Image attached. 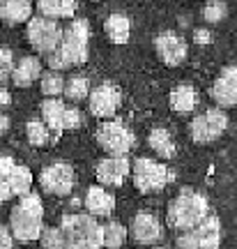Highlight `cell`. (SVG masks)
Instances as JSON below:
<instances>
[{"label": "cell", "instance_id": "obj_4", "mask_svg": "<svg viewBox=\"0 0 237 249\" xmlns=\"http://www.w3.org/2000/svg\"><path fill=\"white\" fill-rule=\"evenodd\" d=\"M28 42L35 49L37 53H46L53 55L62 44V37H65V30H60V26L53 21V18L46 17H33L28 21Z\"/></svg>", "mask_w": 237, "mask_h": 249}, {"label": "cell", "instance_id": "obj_34", "mask_svg": "<svg viewBox=\"0 0 237 249\" xmlns=\"http://www.w3.org/2000/svg\"><path fill=\"white\" fill-rule=\"evenodd\" d=\"M79 124H81V111L79 108H69V111H67V124H65V127H67V129H76Z\"/></svg>", "mask_w": 237, "mask_h": 249}, {"label": "cell", "instance_id": "obj_3", "mask_svg": "<svg viewBox=\"0 0 237 249\" xmlns=\"http://www.w3.org/2000/svg\"><path fill=\"white\" fill-rule=\"evenodd\" d=\"M60 229L67 235L65 249H102L104 224H97L92 214H65Z\"/></svg>", "mask_w": 237, "mask_h": 249}, {"label": "cell", "instance_id": "obj_23", "mask_svg": "<svg viewBox=\"0 0 237 249\" xmlns=\"http://www.w3.org/2000/svg\"><path fill=\"white\" fill-rule=\"evenodd\" d=\"M104 33L113 44H127L129 33H132V23L124 14H111L104 18Z\"/></svg>", "mask_w": 237, "mask_h": 249}, {"label": "cell", "instance_id": "obj_10", "mask_svg": "<svg viewBox=\"0 0 237 249\" xmlns=\"http://www.w3.org/2000/svg\"><path fill=\"white\" fill-rule=\"evenodd\" d=\"M9 229H12L17 240L33 242V240H42L44 224H42V217H37L35 213L26 210L23 205H17L9 213Z\"/></svg>", "mask_w": 237, "mask_h": 249}, {"label": "cell", "instance_id": "obj_38", "mask_svg": "<svg viewBox=\"0 0 237 249\" xmlns=\"http://www.w3.org/2000/svg\"><path fill=\"white\" fill-rule=\"evenodd\" d=\"M7 129H9V118L2 116V132H7Z\"/></svg>", "mask_w": 237, "mask_h": 249}, {"label": "cell", "instance_id": "obj_36", "mask_svg": "<svg viewBox=\"0 0 237 249\" xmlns=\"http://www.w3.org/2000/svg\"><path fill=\"white\" fill-rule=\"evenodd\" d=\"M193 39H196L198 44H210L212 35H210V30H203V28H198V30L193 33Z\"/></svg>", "mask_w": 237, "mask_h": 249}, {"label": "cell", "instance_id": "obj_28", "mask_svg": "<svg viewBox=\"0 0 237 249\" xmlns=\"http://www.w3.org/2000/svg\"><path fill=\"white\" fill-rule=\"evenodd\" d=\"M26 134H28V141H30V145L39 148V145H44V143L49 141V134H51V129L46 127L44 120H28Z\"/></svg>", "mask_w": 237, "mask_h": 249}, {"label": "cell", "instance_id": "obj_9", "mask_svg": "<svg viewBox=\"0 0 237 249\" xmlns=\"http://www.w3.org/2000/svg\"><path fill=\"white\" fill-rule=\"evenodd\" d=\"M74 182H76V176H74V169L65 161H55V164H49L42 169L39 173V185L46 194L53 196H67L74 189Z\"/></svg>", "mask_w": 237, "mask_h": 249}, {"label": "cell", "instance_id": "obj_29", "mask_svg": "<svg viewBox=\"0 0 237 249\" xmlns=\"http://www.w3.org/2000/svg\"><path fill=\"white\" fill-rule=\"evenodd\" d=\"M42 247L44 249H65L67 247V235L62 229H46L42 233Z\"/></svg>", "mask_w": 237, "mask_h": 249}, {"label": "cell", "instance_id": "obj_31", "mask_svg": "<svg viewBox=\"0 0 237 249\" xmlns=\"http://www.w3.org/2000/svg\"><path fill=\"white\" fill-rule=\"evenodd\" d=\"M14 70H17V65H14V58H12V51L7 46H2V51H0V81H2V86L7 81H12Z\"/></svg>", "mask_w": 237, "mask_h": 249}, {"label": "cell", "instance_id": "obj_13", "mask_svg": "<svg viewBox=\"0 0 237 249\" xmlns=\"http://www.w3.org/2000/svg\"><path fill=\"white\" fill-rule=\"evenodd\" d=\"M212 99L221 108L237 107V65H226L212 83Z\"/></svg>", "mask_w": 237, "mask_h": 249}, {"label": "cell", "instance_id": "obj_40", "mask_svg": "<svg viewBox=\"0 0 237 249\" xmlns=\"http://www.w3.org/2000/svg\"><path fill=\"white\" fill-rule=\"evenodd\" d=\"M157 249H164V247H157Z\"/></svg>", "mask_w": 237, "mask_h": 249}, {"label": "cell", "instance_id": "obj_37", "mask_svg": "<svg viewBox=\"0 0 237 249\" xmlns=\"http://www.w3.org/2000/svg\"><path fill=\"white\" fill-rule=\"evenodd\" d=\"M0 97H2V104L7 107V104H9V92H7L5 88H2V95H0Z\"/></svg>", "mask_w": 237, "mask_h": 249}, {"label": "cell", "instance_id": "obj_1", "mask_svg": "<svg viewBox=\"0 0 237 249\" xmlns=\"http://www.w3.org/2000/svg\"><path fill=\"white\" fill-rule=\"evenodd\" d=\"M210 205H207V198L196 192L191 187L182 189L180 194L170 201L168 205V213H166V222L173 231L186 233L196 229L198 224H203L207 217H210Z\"/></svg>", "mask_w": 237, "mask_h": 249}, {"label": "cell", "instance_id": "obj_33", "mask_svg": "<svg viewBox=\"0 0 237 249\" xmlns=\"http://www.w3.org/2000/svg\"><path fill=\"white\" fill-rule=\"evenodd\" d=\"M0 238H2V245H0V249H12V245H14V233H12V229L7 226H0Z\"/></svg>", "mask_w": 237, "mask_h": 249}, {"label": "cell", "instance_id": "obj_15", "mask_svg": "<svg viewBox=\"0 0 237 249\" xmlns=\"http://www.w3.org/2000/svg\"><path fill=\"white\" fill-rule=\"evenodd\" d=\"M33 187V173L28 166H14V171L9 173L7 178H2L0 185V201H9L12 196H26L30 194Z\"/></svg>", "mask_w": 237, "mask_h": 249}, {"label": "cell", "instance_id": "obj_20", "mask_svg": "<svg viewBox=\"0 0 237 249\" xmlns=\"http://www.w3.org/2000/svg\"><path fill=\"white\" fill-rule=\"evenodd\" d=\"M168 104L175 113H191L198 104V92L191 83H177L168 95Z\"/></svg>", "mask_w": 237, "mask_h": 249}, {"label": "cell", "instance_id": "obj_24", "mask_svg": "<svg viewBox=\"0 0 237 249\" xmlns=\"http://www.w3.org/2000/svg\"><path fill=\"white\" fill-rule=\"evenodd\" d=\"M148 145L157 152L159 157H166V160H173V157H175L177 148H175V141H173V136H170L168 129H161V127L152 129V132L148 134Z\"/></svg>", "mask_w": 237, "mask_h": 249}, {"label": "cell", "instance_id": "obj_14", "mask_svg": "<svg viewBox=\"0 0 237 249\" xmlns=\"http://www.w3.org/2000/svg\"><path fill=\"white\" fill-rule=\"evenodd\" d=\"M134 166H129V160L127 157H106L97 164V171L95 176L99 180V185H106V187H120L127 180L129 171Z\"/></svg>", "mask_w": 237, "mask_h": 249}, {"label": "cell", "instance_id": "obj_16", "mask_svg": "<svg viewBox=\"0 0 237 249\" xmlns=\"http://www.w3.org/2000/svg\"><path fill=\"white\" fill-rule=\"evenodd\" d=\"M132 235L141 245H154L164 235V226L152 213H138L132 222Z\"/></svg>", "mask_w": 237, "mask_h": 249}, {"label": "cell", "instance_id": "obj_41", "mask_svg": "<svg viewBox=\"0 0 237 249\" xmlns=\"http://www.w3.org/2000/svg\"><path fill=\"white\" fill-rule=\"evenodd\" d=\"M207 2H212V0H207Z\"/></svg>", "mask_w": 237, "mask_h": 249}, {"label": "cell", "instance_id": "obj_17", "mask_svg": "<svg viewBox=\"0 0 237 249\" xmlns=\"http://www.w3.org/2000/svg\"><path fill=\"white\" fill-rule=\"evenodd\" d=\"M83 203L88 208V214L92 217H111V213L115 210V196L106 192L102 185H95L88 189Z\"/></svg>", "mask_w": 237, "mask_h": 249}, {"label": "cell", "instance_id": "obj_8", "mask_svg": "<svg viewBox=\"0 0 237 249\" xmlns=\"http://www.w3.org/2000/svg\"><path fill=\"white\" fill-rule=\"evenodd\" d=\"M226 127H228V116L221 108H207L191 120L189 134L193 143H212L226 132Z\"/></svg>", "mask_w": 237, "mask_h": 249}, {"label": "cell", "instance_id": "obj_27", "mask_svg": "<svg viewBox=\"0 0 237 249\" xmlns=\"http://www.w3.org/2000/svg\"><path fill=\"white\" fill-rule=\"evenodd\" d=\"M127 240V229H124L120 222H111L104 224V247L106 249H120Z\"/></svg>", "mask_w": 237, "mask_h": 249}, {"label": "cell", "instance_id": "obj_42", "mask_svg": "<svg viewBox=\"0 0 237 249\" xmlns=\"http://www.w3.org/2000/svg\"><path fill=\"white\" fill-rule=\"evenodd\" d=\"M97 2H99V0H97Z\"/></svg>", "mask_w": 237, "mask_h": 249}, {"label": "cell", "instance_id": "obj_35", "mask_svg": "<svg viewBox=\"0 0 237 249\" xmlns=\"http://www.w3.org/2000/svg\"><path fill=\"white\" fill-rule=\"evenodd\" d=\"M14 166H17V164H14V160H12L9 155H5V157L0 160V176H2V178H7L9 173L14 171Z\"/></svg>", "mask_w": 237, "mask_h": 249}, {"label": "cell", "instance_id": "obj_6", "mask_svg": "<svg viewBox=\"0 0 237 249\" xmlns=\"http://www.w3.org/2000/svg\"><path fill=\"white\" fill-rule=\"evenodd\" d=\"M177 249H219L221 245V222L219 217L210 214L196 229L177 235Z\"/></svg>", "mask_w": 237, "mask_h": 249}, {"label": "cell", "instance_id": "obj_21", "mask_svg": "<svg viewBox=\"0 0 237 249\" xmlns=\"http://www.w3.org/2000/svg\"><path fill=\"white\" fill-rule=\"evenodd\" d=\"M76 0H37L39 17L46 18H71L76 14Z\"/></svg>", "mask_w": 237, "mask_h": 249}, {"label": "cell", "instance_id": "obj_22", "mask_svg": "<svg viewBox=\"0 0 237 249\" xmlns=\"http://www.w3.org/2000/svg\"><path fill=\"white\" fill-rule=\"evenodd\" d=\"M0 18L7 26H17L33 18V5L30 2H17V0H2L0 2Z\"/></svg>", "mask_w": 237, "mask_h": 249}, {"label": "cell", "instance_id": "obj_25", "mask_svg": "<svg viewBox=\"0 0 237 249\" xmlns=\"http://www.w3.org/2000/svg\"><path fill=\"white\" fill-rule=\"evenodd\" d=\"M65 97L79 104L83 99H90V81L88 76L83 74H76V76H69L67 79V86H65Z\"/></svg>", "mask_w": 237, "mask_h": 249}, {"label": "cell", "instance_id": "obj_2", "mask_svg": "<svg viewBox=\"0 0 237 249\" xmlns=\"http://www.w3.org/2000/svg\"><path fill=\"white\" fill-rule=\"evenodd\" d=\"M88 42H90V26L85 18H74L69 26L65 28L60 49L53 55H49V67L55 71L74 65H83L88 60Z\"/></svg>", "mask_w": 237, "mask_h": 249}, {"label": "cell", "instance_id": "obj_26", "mask_svg": "<svg viewBox=\"0 0 237 249\" xmlns=\"http://www.w3.org/2000/svg\"><path fill=\"white\" fill-rule=\"evenodd\" d=\"M65 86H67V81L62 79L60 71L55 70H49L42 74V79H39V88L44 92L46 97H58V95H65Z\"/></svg>", "mask_w": 237, "mask_h": 249}, {"label": "cell", "instance_id": "obj_11", "mask_svg": "<svg viewBox=\"0 0 237 249\" xmlns=\"http://www.w3.org/2000/svg\"><path fill=\"white\" fill-rule=\"evenodd\" d=\"M120 104H122V92H120V88H118L115 83H111V81L97 86V88L90 92V99H88L90 113L97 118L115 116V111L120 108Z\"/></svg>", "mask_w": 237, "mask_h": 249}, {"label": "cell", "instance_id": "obj_12", "mask_svg": "<svg viewBox=\"0 0 237 249\" xmlns=\"http://www.w3.org/2000/svg\"><path fill=\"white\" fill-rule=\"evenodd\" d=\"M154 51H157L159 60L164 62L166 67L182 65L186 60V53H189L186 42L177 33H173V30H164V33H159L154 37Z\"/></svg>", "mask_w": 237, "mask_h": 249}, {"label": "cell", "instance_id": "obj_39", "mask_svg": "<svg viewBox=\"0 0 237 249\" xmlns=\"http://www.w3.org/2000/svg\"><path fill=\"white\" fill-rule=\"evenodd\" d=\"M17 2H33V0H17Z\"/></svg>", "mask_w": 237, "mask_h": 249}, {"label": "cell", "instance_id": "obj_30", "mask_svg": "<svg viewBox=\"0 0 237 249\" xmlns=\"http://www.w3.org/2000/svg\"><path fill=\"white\" fill-rule=\"evenodd\" d=\"M226 14H228V5H226L223 0H212V2H207L205 9H203V18L210 21V23H217L221 18H226Z\"/></svg>", "mask_w": 237, "mask_h": 249}, {"label": "cell", "instance_id": "obj_7", "mask_svg": "<svg viewBox=\"0 0 237 249\" xmlns=\"http://www.w3.org/2000/svg\"><path fill=\"white\" fill-rule=\"evenodd\" d=\"M97 143L106 152H111V157H124L134 148L136 139L120 120H106L97 129Z\"/></svg>", "mask_w": 237, "mask_h": 249}, {"label": "cell", "instance_id": "obj_5", "mask_svg": "<svg viewBox=\"0 0 237 249\" xmlns=\"http://www.w3.org/2000/svg\"><path fill=\"white\" fill-rule=\"evenodd\" d=\"M132 180L136 189L141 194H154V192H161L164 187L170 182V171L159 164V161L150 160V157H138V160L132 164Z\"/></svg>", "mask_w": 237, "mask_h": 249}, {"label": "cell", "instance_id": "obj_19", "mask_svg": "<svg viewBox=\"0 0 237 249\" xmlns=\"http://www.w3.org/2000/svg\"><path fill=\"white\" fill-rule=\"evenodd\" d=\"M42 62L37 60L35 55H26V58H21L17 65V70L12 74V83L17 86V88H30L37 79H42Z\"/></svg>", "mask_w": 237, "mask_h": 249}, {"label": "cell", "instance_id": "obj_32", "mask_svg": "<svg viewBox=\"0 0 237 249\" xmlns=\"http://www.w3.org/2000/svg\"><path fill=\"white\" fill-rule=\"evenodd\" d=\"M18 205H23V208H26V210H30V213H35L37 217H44V203H42V198H39L35 192H30V194L21 196Z\"/></svg>", "mask_w": 237, "mask_h": 249}, {"label": "cell", "instance_id": "obj_18", "mask_svg": "<svg viewBox=\"0 0 237 249\" xmlns=\"http://www.w3.org/2000/svg\"><path fill=\"white\" fill-rule=\"evenodd\" d=\"M39 111H42V120H44L46 127H49L55 136H60V134L67 129L65 124H67V111H69V108L65 107L58 97L44 99Z\"/></svg>", "mask_w": 237, "mask_h": 249}]
</instances>
